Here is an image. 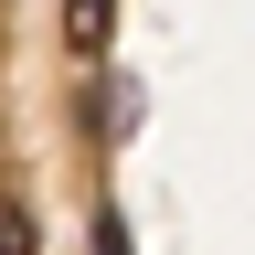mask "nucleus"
Returning <instances> with one entry per match:
<instances>
[{
    "label": "nucleus",
    "instance_id": "f257e3e1",
    "mask_svg": "<svg viewBox=\"0 0 255 255\" xmlns=\"http://www.w3.org/2000/svg\"><path fill=\"white\" fill-rule=\"evenodd\" d=\"M107 32H117V0H64V43L75 53H96Z\"/></svg>",
    "mask_w": 255,
    "mask_h": 255
},
{
    "label": "nucleus",
    "instance_id": "f03ea898",
    "mask_svg": "<svg viewBox=\"0 0 255 255\" xmlns=\"http://www.w3.org/2000/svg\"><path fill=\"white\" fill-rule=\"evenodd\" d=\"M32 245V213H11V202H0V255H21Z\"/></svg>",
    "mask_w": 255,
    "mask_h": 255
}]
</instances>
